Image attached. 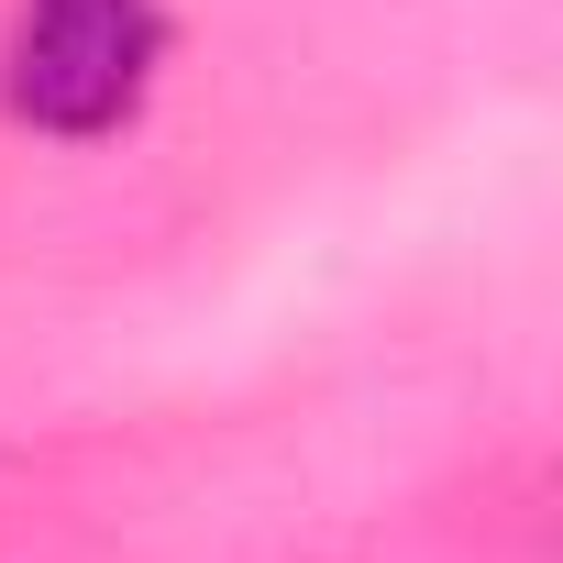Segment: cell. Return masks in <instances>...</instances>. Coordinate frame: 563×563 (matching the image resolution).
I'll return each mask as SVG.
<instances>
[{
  "instance_id": "6da1fadb",
  "label": "cell",
  "mask_w": 563,
  "mask_h": 563,
  "mask_svg": "<svg viewBox=\"0 0 563 563\" xmlns=\"http://www.w3.org/2000/svg\"><path fill=\"white\" fill-rule=\"evenodd\" d=\"M166 78V0H23L0 34V111L56 144L122 133Z\"/></svg>"
}]
</instances>
